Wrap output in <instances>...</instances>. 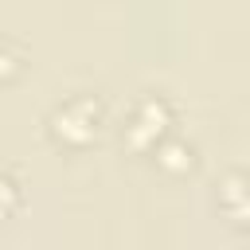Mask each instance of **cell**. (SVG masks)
I'll use <instances>...</instances> for the list:
<instances>
[{"instance_id": "2", "label": "cell", "mask_w": 250, "mask_h": 250, "mask_svg": "<svg viewBox=\"0 0 250 250\" xmlns=\"http://www.w3.org/2000/svg\"><path fill=\"white\" fill-rule=\"evenodd\" d=\"M121 137H125V145L133 152H156L172 137V105H168V98L156 94V90H141L129 102Z\"/></svg>"}, {"instance_id": "5", "label": "cell", "mask_w": 250, "mask_h": 250, "mask_svg": "<svg viewBox=\"0 0 250 250\" xmlns=\"http://www.w3.org/2000/svg\"><path fill=\"white\" fill-rule=\"evenodd\" d=\"M0 191H4V207H8V215H16V207H20V176H16V168L4 172Z\"/></svg>"}, {"instance_id": "3", "label": "cell", "mask_w": 250, "mask_h": 250, "mask_svg": "<svg viewBox=\"0 0 250 250\" xmlns=\"http://www.w3.org/2000/svg\"><path fill=\"white\" fill-rule=\"evenodd\" d=\"M219 207H223L238 227H250V176L227 172V176L219 180Z\"/></svg>"}, {"instance_id": "1", "label": "cell", "mask_w": 250, "mask_h": 250, "mask_svg": "<svg viewBox=\"0 0 250 250\" xmlns=\"http://www.w3.org/2000/svg\"><path fill=\"white\" fill-rule=\"evenodd\" d=\"M102 121H105L102 98H94V94H70V98H62V102L51 105L47 133L62 148H86L102 133Z\"/></svg>"}, {"instance_id": "6", "label": "cell", "mask_w": 250, "mask_h": 250, "mask_svg": "<svg viewBox=\"0 0 250 250\" xmlns=\"http://www.w3.org/2000/svg\"><path fill=\"white\" fill-rule=\"evenodd\" d=\"M20 55H16V43L12 39H0V66H4V74H12L20 62H16Z\"/></svg>"}, {"instance_id": "4", "label": "cell", "mask_w": 250, "mask_h": 250, "mask_svg": "<svg viewBox=\"0 0 250 250\" xmlns=\"http://www.w3.org/2000/svg\"><path fill=\"white\" fill-rule=\"evenodd\" d=\"M152 156H156V164H160L164 172H188V168L195 164V148H191L184 137H168Z\"/></svg>"}]
</instances>
